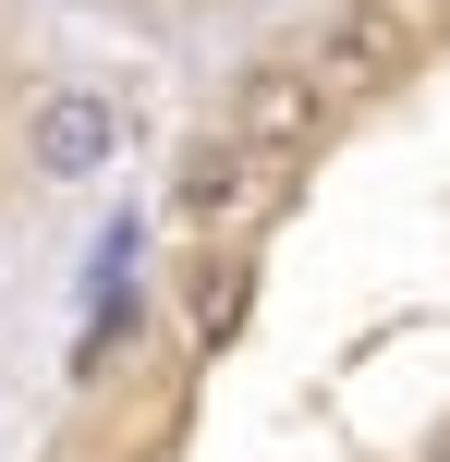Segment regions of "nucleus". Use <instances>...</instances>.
Masks as SVG:
<instances>
[{"mask_svg":"<svg viewBox=\"0 0 450 462\" xmlns=\"http://www.w3.org/2000/svg\"><path fill=\"white\" fill-rule=\"evenodd\" d=\"M24 159H37V183H97V171L122 159V97L49 86L37 110H24Z\"/></svg>","mask_w":450,"mask_h":462,"instance_id":"obj_1","label":"nucleus"},{"mask_svg":"<svg viewBox=\"0 0 450 462\" xmlns=\"http://www.w3.org/2000/svg\"><path fill=\"white\" fill-rule=\"evenodd\" d=\"M317 122H329V86H317V61H268L243 73V146H268V159H292V146H317Z\"/></svg>","mask_w":450,"mask_h":462,"instance_id":"obj_2","label":"nucleus"},{"mask_svg":"<svg viewBox=\"0 0 450 462\" xmlns=\"http://www.w3.org/2000/svg\"><path fill=\"white\" fill-rule=\"evenodd\" d=\"M414 61V37H402V13H390V0H354V13L329 24V49H317V86H390V73Z\"/></svg>","mask_w":450,"mask_h":462,"instance_id":"obj_3","label":"nucleus"},{"mask_svg":"<svg viewBox=\"0 0 450 462\" xmlns=\"http://www.w3.org/2000/svg\"><path fill=\"white\" fill-rule=\"evenodd\" d=\"M243 208V146H183L170 171V219H232Z\"/></svg>","mask_w":450,"mask_h":462,"instance_id":"obj_4","label":"nucleus"},{"mask_svg":"<svg viewBox=\"0 0 450 462\" xmlns=\"http://www.w3.org/2000/svg\"><path fill=\"white\" fill-rule=\"evenodd\" d=\"M243 292H256V280H243V268H232V280H207V292H195V341H207V353L232 341V328H243Z\"/></svg>","mask_w":450,"mask_h":462,"instance_id":"obj_5","label":"nucleus"}]
</instances>
